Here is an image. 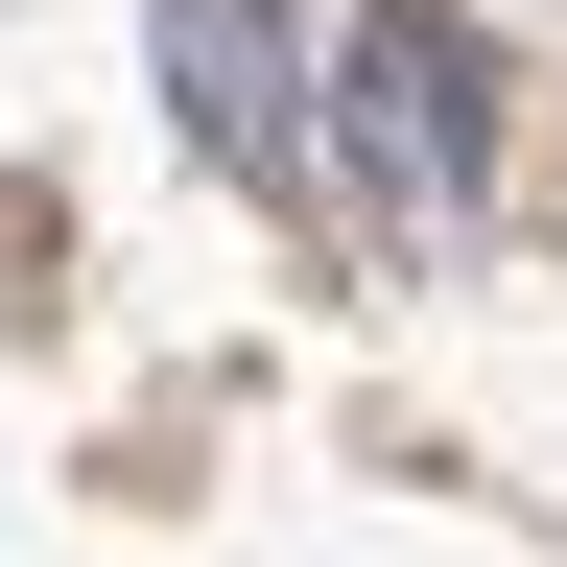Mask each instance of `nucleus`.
I'll return each instance as SVG.
<instances>
[{
  "label": "nucleus",
  "instance_id": "f03ea898",
  "mask_svg": "<svg viewBox=\"0 0 567 567\" xmlns=\"http://www.w3.org/2000/svg\"><path fill=\"white\" fill-rule=\"evenodd\" d=\"M142 48H166V118L213 166H308V48H284V0H142Z\"/></svg>",
  "mask_w": 567,
  "mask_h": 567
},
{
  "label": "nucleus",
  "instance_id": "f257e3e1",
  "mask_svg": "<svg viewBox=\"0 0 567 567\" xmlns=\"http://www.w3.org/2000/svg\"><path fill=\"white\" fill-rule=\"evenodd\" d=\"M354 166H379V213L425 237V213H473V166H496V71H473V24L450 0H379V24H354Z\"/></svg>",
  "mask_w": 567,
  "mask_h": 567
}]
</instances>
